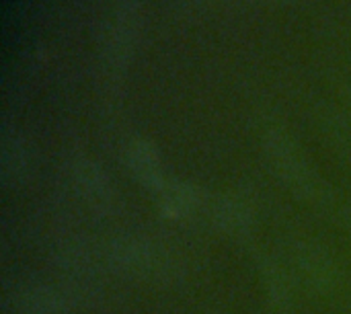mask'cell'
<instances>
[{"label": "cell", "mask_w": 351, "mask_h": 314, "mask_svg": "<svg viewBox=\"0 0 351 314\" xmlns=\"http://www.w3.org/2000/svg\"><path fill=\"white\" fill-rule=\"evenodd\" d=\"M212 224L218 232L230 239H243L255 228V210L249 200L226 193L212 206Z\"/></svg>", "instance_id": "obj_7"}, {"label": "cell", "mask_w": 351, "mask_h": 314, "mask_svg": "<svg viewBox=\"0 0 351 314\" xmlns=\"http://www.w3.org/2000/svg\"><path fill=\"white\" fill-rule=\"evenodd\" d=\"M70 179L78 200L95 214L109 216L117 208V189L101 165L90 158H76Z\"/></svg>", "instance_id": "obj_5"}, {"label": "cell", "mask_w": 351, "mask_h": 314, "mask_svg": "<svg viewBox=\"0 0 351 314\" xmlns=\"http://www.w3.org/2000/svg\"><path fill=\"white\" fill-rule=\"evenodd\" d=\"M31 160L25 140L14 130L2 132L0 144V177L6 189H19L29 179Z\"/></svg>", "instance_id": "obj_10"}, {"label": "cell", "mask_w": 351, "mask_h": 314, "mask_svg": "<svg viewBox=\"0 0 351 314\" xmlns=\"http://www.w3.org/2000/svg\"><path fill=\"white\" fill-rule=\"evenodd\" d=\"M125 162L130 173L134 175V179L146 189L152 191L154 195L165 187V183L169 181L165 177V169H162V160L160 154L156 150V146L146 140V138H134L128 144L125 150Z\"/></svg>", "instance_id": "obj_6"}, {"label": "cell", "mask_w": 351, "mask_h": 314, "mask_svg": "<svg viewBox=\"0 0 351 314\" xmlns=\"http://www.w3.org/2000/svg\"><path fill=\"white\" fill-rule=\"evenodd\" d=\"M72 298L47 284H29L16 294V309L21 314H70Z\"/></svg>", "instance_id": "obj_11"}, {"label": "cell", "mask_w": 351, "mask_h": 314, "mask_svg": "<svg viewBox=\"0 0 351 314\" xmlns=\"http://www.w3.org/2000/svg\"><path fill=\"white\" fill-rule=\"evenodd\" d=\"M158 210L167 220H187L199 212L204 204V193L191 181L169 179L165 187L156 193Z\"/></svg>", "instance_id": "obj_9"}, {"label": "cell", "mask_w": 351, "mask_h": 314, "mask_svg": "<svg viewBox=\"0 0 351 314\" xmlns=\"http://www.w3.org/2000/svg\"><path fill=\"white\" fill-rule=\"evenodd\" d=\"M259 278L269 311L276 314L290 313L294 304L292 271L271 257H259Z\"/></svg>", "instance_id": "obj_8"}, {"label": "cell", "mask_w": 351, "mask_h": 314, "mask_svg": "<svg viewBox=\"0 0 351 314\" xmlns=\"http://www.w3.org/2000/svg\"><path fill=\"white\" fill-rule=\"evenodd\" d=\"M101 253L84 241H68L58 253L60 274L64 276V292L74 300H90L99 292Z\"/></svg>", "instance_id": "obj_4"}, {"label": "cell", "mask_w": 351, "mask_h": 314, "mask_svg": "<svg viewBox=\"0 0 351 314\" xmlns=\"http://www.w3.org/2000/svg\"><path fill=\"white\" fill-rule=\"evenodd\" d=\"M292 276L319 296L335 294L343 284V271L335 255L317 241H300L292 249Z\"/></svg>", "instance_id": "obj_3"}, {"label": "cell", "mask_w": 351, "mask_h": 314, "mask_svg": "<svg viewBox=\"0 0 351 314\" xmlns=\"http://www.w3.org/2000/svg\"><path fill=\"white\" fill-rule=\"evenodd\" d=\"M105 265L125 280L171 284L181 276L177 257L146 234H119L107 243L103 253Z\"/></svg>", "instance_id": "obj_1"}, {"label": "cell", "mask_w": 351, "mask_h": 314, "mask_svg": "<svg viewBox=\"0 0 351 314\" xmlns=\"http://www.w3.org/2000/svg\"><path fill=\"white\" fill-rule=\"evenodd\" d=\"M263 148L271 171L292 191L294 197L315 208L331 206L333 202L331 187L288 134L280 130L267 132L263 140Z\"/></svg>", "instance_id": "obj_2"}, {"label": "cell", "mask_w": 351, "mask_h": 314, "mask_svg": "<svg viewBox=\"0 0 351 314\" xmlns=\"http://www.w3.org/2000/svg\"><path fill=\"white\" fill-rule=\"evenodd\" d=\"M350 224H351V216H350Z\"/></svg>", "instance_id": "obj_12"}]
</instances>
